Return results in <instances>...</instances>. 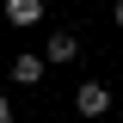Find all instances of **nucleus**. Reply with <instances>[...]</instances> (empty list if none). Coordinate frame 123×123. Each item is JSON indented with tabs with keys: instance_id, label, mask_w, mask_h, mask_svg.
I'll return each mask as SVG.
<instances>
[{
	"instance_id": "nucleus-2",
	"label": "nucleus",
	"mask_w": 123,
	"mask_h": 123,
	"mask_svg": "<svg viewBox=\"0 0 123 123\" xmlns=\"http://www.w3.org/2000/svg\"><path fill=\"white\" fill-rule=\"evenodd\" d=\"M6 25H18V31L43 25V0H6Z\"/></svg>"
},
{
	"instance_id": "nucleus-5",
	"label": "nucleus",
	"mask_w": 123,
	"mask_h": 123,
	"mask_svg": "<svg viewBox=\"0 0 123 123\" xmlns=\"http://www.w3.org/2000/svg\"><path fill=\"white\" fill-rule=\"evenodd\" d=\"M0 123H12V98H6V92H0Z\"/></svg>"
},
{
	"instance_id": "nucleus-1",
	"label": "nucleus",
	"mask_w": 123,
	"mask_h": 123,
	"mask_svg": "<svg viewBox=\"0 0 123 123\" xmlns=\"http://www.w3.org/2000/svg\"><path fill=\"white\" fill-rule=\"evenodd\" d=\"M74 111L80 117H111V86L105 80H80L74 86Z\"/></svg>"
},
{
	"instance_id": "nucleus-3",
	"label": "nucleus",
	"mask_w": 123,
	"mask_h": 123,
	"mask_svg": "<svg viewBox=\"0 0 123 123\" xmlns=\"http://www.w3.org/2000/svg\"><path fill=\"white\" fill-rule=\"evenodd\" d=\"M43 55L55 62V68H68V62L80 55V37H68V31H55V37H43Z\"/></svg>"
},
{
	"instance_id": "nucleus-6",
	"label": "nucleus",
	"mask_w": 123,
	"mask_h": 123,
	"mask_svg": "<svg viewBox=\"0 0 123 123\" xmlns=\"http://www.w3.org/2000/svg\"><path fill=\"white\" fill-rule=\"evenodd\" d=\"M111 25H117V31H123V0H117V6H111Z\"/></svg>"
},
{
	"instance_id": "nucleus-4",
	"label": "nucleus",
	"mask_w": 123,
	"mask_h": 123,
	"mask_svg": "<svg viewBox=\"0 0 123 123\" xmlns=\"http://www.w3.org/2000/svg\"><path fill=\"white\" fill-rule=\"evenodd\" d=\"M43 68H49V55H12V80H18V86H37Z\"/></svg>"
}]
</instances>
